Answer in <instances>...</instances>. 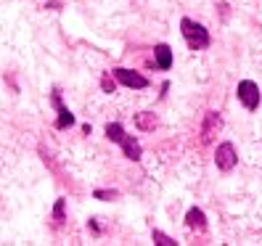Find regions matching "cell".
<instances>
[{"label":"cell","mask_w":262,"mask_h":246,"mask_svg":"<svg viewBox=\"0 0 262 246\" xmlns=\"http://www.w3.org/2000/svg\"><path fill=\"white\" fill-rule=\"evenodd\" d=\"M93 196H96V198H101V202H109V198H117L119 193H117V191H101V188H98Z\"/></svg>","instance_id":"14"},{"label":"cell","mask_w":262,"mask_h":246,"mask_svg":"<svg viewBox=\"0 0 262 246\" xmlns=\"http://www.w3.org/2000/svg\"><path fill=\"white\" fill-rule=\"evenodd\" d=\"M101 87L106 90V93H114V87H117V85H114V80H112L109 74H103V80H101Z\"/></svg>","instance_id":"15"},{"label":"cell","mask_w":262,"mask_h":246,"mask_svg":"<svg viewBox=\"0 0 262 246\" xmlns=\"http://www.w3.org/2000/svg\"><path fill=\"white\" fill-rule=\"evenodd\" d=\"M180 32H183V37H186L191 51H204L209 45V32L193 19H183L180 21Z\"/></svg>","instance_id":"1"},{"label":"cell","mask_w":262,"mask_h":246,"mask_svg":"<svg viewBox=\"0 0 262 246\" xmlns=\"http://www.w3.org/2000/svg\"><path fill=\"white\" fill-rule=\"evenodd\" d=\"M154 53H157V66L159 69H169V66H172V48H169V45H157V51H154Z\"/></svg>","instance_id":"8"},{"label":"cell","mask_w":262,"mask_h":246,"mask_svg":"<svg viewBox=\"0 0 262 246\" xmlns=\"http://www.w3.org/2000/svg\"><path fill=\"white\" fill-rule=\"evenodd\" d=\"M236 96L244 103V109H249V111H254L257 106H259V87L252 80H241L238 87H236Z\"/></svg>","instance_id":"2"},{"label":"cell","mask_w":262,"mask_h":246,"mask_svg":"<svg viewBox=\"0 0 262 246\" xmlns=\"http://www.w3.org/2000/svg\"><path fill=\"white\" fill-rule=\"evenodd\" d=\"M64 198H58V202H56V209H53V217H56V222H61V220H64Z\"/></svg>","instance_id":"13"},{"label":"cell","mask_w":262,"mask_h":246,"mask_svg":"<svg viewBox=\"0 0 262 246\" xmlns=\"http://www.w3.org/2000/svg\"><path fill=\"white\" fill-rule=\"evenodd\" d=\"M53 106L58 109V119H56V127H58V130H67L69 125H74V114L67 109L64 103H61V96H58V93H53Z\"/></svg>","instance_id":"5"},{"label":"cell","mask_w":262,"mask_h":246,"mask_svg":"<svg viewBox=\"0 0 262 246\" xmlns=\"http://www.w3.org/2000/svg\"><path fill=\"white\" fill-rule=\"evenodd\" d=\"M186 225L191 228V230H204L207 228V217H204V212L202 209H188V214H186Z\"/></svg>","instance_id":"6"},{"label":"cell","mask_w":262,"mask_h":246,"mask_svg":"<svg viewBox=\"0 0 262 246\" xmlns=\"http://www.w3.org/2000/svg\"><path fill=\"white\" fill-rule=\"evenodd\" d=\"M106 138H109V141H114V143H122L125 141V130H122V125H117V122H109V125H106Z\"/></svg>","instance_id":"10"},{"label":"cell","mask_w":262,"mask_h":246,"mask_svg":"<svg viewBox=\"0 0 262 246\" xmlns=\"http://www.w3.org/2000/svg\"><path fill=\"white\" fill-rule=\"evenodd\" d=\"M151 238H154V243H159V246H175V243H178V241H172L169 236H164L162 230H154V236H151Z\"/></svg>","instance_id":"12"},{"label":"cell","mask_w":262,"mask_h":246,"mask_svg":"<svg viewBox=\"0 0 262 246\" xmlns=\"http://www.w3.org/2000/svg\"><path fill=\"white\" fill-rule=\"evenodd\" d=\"M135 125L141 130H154V127H157V117H154L151 111H143V114L135 117Z\"/></svg>","instance_id":"11"},{"label":"cell","mask_w":262,"mask_h":246,"mask_svg":"<svg viewBox=\"0 0 262 246\" xmlns=\"http://www.w3.org/2000/svg\"><path fill=\"white\" fill-rule=\"evenodd\" d=\"M114 77L122 82V85H127V87H135V90H143V87H148V80L143 74H138V72H133V69H114Z\"/></svg>","instance_id":"4"},{"label":"cell","mask_w":262,"mask_h":246,"mask_svg":"<svg viewBox=\"0 0 262 246\" xmlns=\"http://www.w3.org/2000/svg\"><path fill=\"white\" fill-rule=\"evenodd\" d=\"M119 146H122V151H125V156H127V159H133V162L141 159V153H143V151H141V143H138L135 138H130V135H127Z\"/></svg>","instance_id":"7"},{"label":"cell","mask_w":262,"mask_h":246,"mask_svg":"<svg viewBox=\"0 0 262 246\" xmlns=\"http://www.w3.org/2000/svg\"><path fill=\"white\" fill-rule=\"evenodd\" d=\"M236 162H238V156H236L233 143H220L217 151H214V164H217V170L230 172V170L236 167Z\"/></svg>","instance_id":"3"},{"label":"cell","mask_w":262,"mask_h":246,"mask_svg":"<svg viewBox=\"0 0 262 246\" xmlns=\"http://www.w3.org/2000/svg\"><path fill=\"white\" fill-rule=\"evenodd\" d=\"M214 130H220V117H217V111H207V122H204L202 138H204V141H209Z\"/></svg>","instance_id":"9"}]
</instances>
